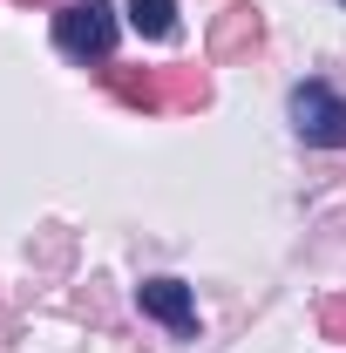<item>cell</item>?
<instances>
[{"label": "cell", "instance_id": "cell-3", "mask_svg": "<svg viewBox=\"0 0 346 353\" xmlns=\"http://www.w3.org/2000/svg\"><path fill=\"white\" fill-rule=\"evenodd\" d=\"M136 306L150 312V319H163L176 340H197V299H190V285H176V279H143V285H136Z\"/></svg>", "mask_w": 346, "mask_h": 353}, {"label": "cell", "instance_id": "cell-8", "mask_svg": "<svg viewBox=\"0 0 346 353\" xmlns=\"http://www.w3.org/2000/svg\"><path fill=\"white\" fill-rule=\"evenodd\" d=\"M28 7H54V0H28Z\"/></svg>", "mask_w": 346, "mask_h": 353}, {"label": "cell", "instance_id": "cell-6", "mask_svg": "<svg viewBox=\"0 0 346 353\" xmlns=\"http://www.w3.org/2000/svg\"><path fill=\"white\" fill-rule=\"evenodd\" d=\"M245 41H258V14H238V21L217 28V54H231V48H245Z\"/></svg>", "mask_w": 346, "mask_h": 353}, {"label": "cell", "instance_id": "cell-7", "mask_svg": "<svg viewBox=\"0 0 346 353\" xmlns=\"http://www.w3.org/2000/svg\"><path fill=\"white\" fill-rule=\"evenodd\" d=\"M319 319H326V333H340V340H346V306H326Z\"/></svg>", "mask_w": 346, "mask_h": 353}, {"label": "cell", "instance_id": "cell-1", "mask_svg": "<svg viewBox=\"0 0 346 353\" xmlns=\"http://www.w3.org/2000/svg\"><path fill=\"white\" fill-rule=\"evenodd\" d=\"M116 34H123V21L109 0H61V14H54V48L75 61H109Z\"/></svg>", "mask_w": 346, "mask_h": 353}, {"label": "cell", "instance_id": "cell-5", "mask_svg": "<svg viewBox=\"0 0 346 353\" xmlns=\"http://www.w3.org/2000/svg\"><path fill=\"white\" fill-rule=\"evenodd\" d=\"M130 28L150 41H170L176 34V0H130Z\"/></svg>", "mask_w": 346, "mask_h": 353}, {"label": "cell", "instance_id": "cell-2", "mask_svg": "<svg viewBox=\"0 0 346 353\" xmlns=\"http://www.w3.org/2000/svg\"><path fill=\"white\" fill-rule=\"evenodd\" d=\"M292 130L312 150H340L346 143V95H333L326 82H299L292 88Z\"/></svg>", "mask_w": 346, "mask_h": 353}, {"label": "cell", "instance_id": "cell-4", "mask_svg": "<svg viewBox=\"0 0 346 353\" xmlns=\"http://www.w3.org/2000/svg\"><path fill=\"white\" fill-rule=\"evenodd\" d=\"M109 88H116L130 109H163V102H170V68H156V75H130V68H116Z\"/></svg>", "mask_w": 346, "mask_h": 353}]
</instances>
